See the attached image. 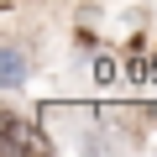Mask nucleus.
I'll use <instances>...</instances> for the list:
<instances>
[{
  "label": "nucleus",
  "mask_w": 157,
  "mask_h": 157,
  "mask_svg": "<svg viewBox=\"0 0 157 157\" xmlns=\"http://www.w3.org/2000/svg\"><path fill=\"white\" fill-rule=\"evenodd\" d=\"M0 84H21V52L0 47Z\"/></svg>",
  "instance_id": "nucleus-2"
},
{
  "label": "nucleus",
  "mask_w": 157,
  "mask_h": 157,
  "mask_svg": "<svg viewBox=\"0 0 157 157\" xmlns=\"http://www.w3.org/2000/svg\"><path fill=\"white\" fill-rule=\"evenodd\" d=\"M0 141H6L11 152H42V147H47L37 131H26L21 115H0Z\"/></svg>",
  "instance_id": "nucleus-1"
}]
</instances>
